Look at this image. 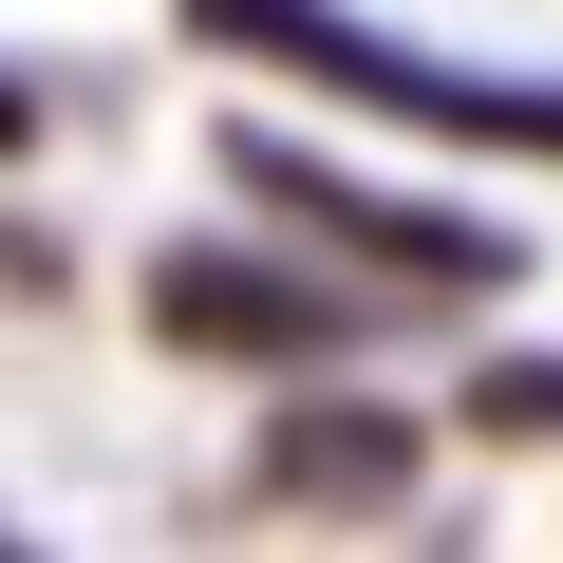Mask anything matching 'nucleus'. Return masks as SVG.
<instances>
[{
    "instance_id": "obj_1",
    "label": "nucleus",
    "mask_w": 563,
    "mask_h": 563,
    "mask_svg": "<svg viewBox=\"0 0 563 563\" xmlns=\"http://www.w3.org/2000/svg\"><path fill=\"white\" fill-rule=\"evenodd\" d=\"M188 38H207V57H263V76H320L339 113H395V132H432V151H526V169H563V76H470V57H432V38L339 20V0H188Z\"/></svg>"
},
{
    "instance_id": "obj_2",
    "label": "nucleus",
    "mask_w": 563,
    "mask_h": 563,
    "mask_svg": "<svg viewBox=\"0 0 563 563\" xmlns=\"http://www.w3.org/2000/svg\"><path fill=\"white\" fill-rule=\"evenodd\" d=\"M244 207H282L320 263H376V301H470V282H526V244L488 207H432V188H376V169H320L301 132H225Z\"/></svg>"
},
{
    "instance_id": "obj_3",
    "label": "nucleus",
    "mask_w": 563,
    "mask_h": 563,
    "mask_svg": "<svg viewBox=\"0 0 563 563\" xmlns=\"http://www.w3.org/2000/svg\"><path fill=\"white\" fill-rule=\"evenodd\" d=\"M151 339L169 357H225V376H320L357 339V301L301 282V263H263V244H169L151 263Z\"/></svg>"
},
{
    "instance_id": "obj_4",
    "label": "nucleus",
    "mask_w": 563,
    "mask_h": 563,
    "mask_svg": "<svg viewBox=\"0 0 563 563\" xmlns=\"http://www.w3.org/2000/svg\"><path fill=\"white\" fill-rule=\"evenodd\" d=\"M263 507H339V526L413 507V413H376V395H301V413H282V451H263Z\"/></svg>"
},
{
    "instance_id": "obj_5",
    "label": "nucleus",
    "mask_w": 563,
    "mask_h": 563,
    "mask_svg": "<svg viewBox=\"0 0 563 563\" xmlns=\"http://www.w3.org/2000/svg\"><path fill=\"white\" fill-rule=\"evenodd\" d=\"M470 432H526V451H544V432H563V357H488V376H470Z\"/></svg>"
},
{
    "instance_id": "obj_6",
    "label": "nucleus",
    "mask_w": 563,
    "mask_h": 563,
    "mask_svg": "<svg viewBox=\"0 0 563 563\" xmlns=\"http://www.w3.org/2000/svg\"><path fill=\"white\" fill-rule=\"evenodd\" d=\"M20 132H38V95H20V76H0V151H20Z\"/></svg>"
}]
</instances>
